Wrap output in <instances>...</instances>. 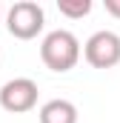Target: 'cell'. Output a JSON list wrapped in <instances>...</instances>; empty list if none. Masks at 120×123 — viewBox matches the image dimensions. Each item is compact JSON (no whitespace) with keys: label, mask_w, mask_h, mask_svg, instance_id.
Here are the masks:
<instances>
[{"label":"cell","mask_w":120,"mask_h":123,"mask_svg":"<svg viewBox=\"0 0 120 123\" xmlns=\"http://www.w3.org/2000/svg\"><path fill=\"white\" fill-rule=\"evenodd\" d=\"M40 60L52 72H72L80 60V40L69 29H54L49 31L40 43Z\"/></svg>","instance_id":"obj_1"},{"label":"cell","mask_w":120,"mask_h":123,"mask_svg":"<svg viewBox=\"0 0 120 123\" xmlns=\"http://www.w3.org/2000/svg\"><path fill=\"white\" fill-rule=\"evenodd\" d=\"M6 26H9V34L17 40H34L46 26V12L34 0H20L9 9Z\"/></svg>","instance_id":"obj_2"},{"label":"cell","mask_w":120,"mask_h":123,"mask_svg":"<svg viewBox=\"0 0 120 123\" xmlns=\"http://www.w3.org/2000/svg\"><path fill=\"white\" fill-rule=\"evenodd\" d=\"M80 55L86 57L91 69H114L120 63V34L109 29L94 31L89 40L83 43Z\"/></svg>","instance_id":"obj_3"},{"label":"cell","mask_w":120,"mask_h":123,"mask_svg":"<svg viewBox=\"0 0 120 123\" xmlns=\"http://www.w3.org/2000/svg\"><path fill=\"white\" fill-rule=\"evenodd\" d=\"M37 94L40 89L31 77H14L0 86V106L12 115H26L37 106Z\"/></svg>","instance_id":"obj_4"},{"label":"cell","mask_w":120,"mask_h":123,"mask_svg":"<svg viewBox=\"0 0 120 123\" xmlns=\"http://www.w3.org/2000/svg\"><path fill=\"white\" fill-rule=\"evenodd\" d=\"M37 117H40V123H77V106L72 100L57 97V100L43 103Z\"/></svg>","instance_id":"obj_5"},{"label":"cell","mask_w":120,"mask_h":123,"mask_svg":"<svg viewBox=\"0 0 120 123\" xmlns=\"http://www.w3.org/2000/svg\"><path fill=\"white\" fill-rule=\"evenodd\" d=\"M57 12L69 20H80L91 12V0H57Z\"/></svg>","instance_id":"obj_6"},{"label":"cell","mask_w":120,"mask_h":123,"mask_svg":"<svg viewBox=\"0 0 120 123\" xmlns=\"http://www.w3.org/2000/svg\"><path fill=\"white\" fill-rule=\"evenodd\" d=\"M106 12L120 20V0H106Z\"/></svg>","instance_id":"obj_7"}]
</instances>
